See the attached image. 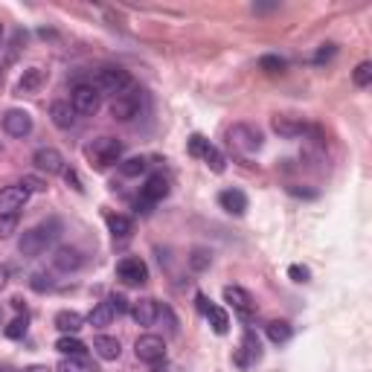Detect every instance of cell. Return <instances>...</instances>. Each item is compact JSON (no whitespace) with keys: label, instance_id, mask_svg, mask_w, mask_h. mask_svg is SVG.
Returning a JSON list of instances; mask_svg holds the SVG:
<instances>
[{"label":"cell","instance_id":"cell-22","mask_svg":"<svg viewBox=\"0 0 372 372\" xmlns=\"http://www.w3.org/2000/svg\"><path fill=\"white\" fill-rule=\"evenodd\" d=\"M93 352L99 355L102 361H119L122 346H119V340L111 337V335H96L93 337Z\"/></svg>","mask_w":372,"mask_h":372},{"label":"cell","instance_id":"cell-45","mask_svg":"<svg viewBox=\"0 0 372 372\" xmlns=\"http://www.w3.org/2000/svg\"><path fill=\"white\" fill-rule=\"evenodd\" d=\"M6 282H9V268L0 265V291H3V288H6Z\"/></svg>","mask_w":372,"mask_h":372},{"label":"cell","instance_id":"cell-36","mask_svg":"<svg viewBox=\"0 0 372 372\" xmlns=\"http://www.w3.org/2000/svg\"><path fill=\"white\" fill-rule=\"evenodd\" d=\"M30 285L35 288L38 294H44V291H52V288H56V282H52V277H50V273H44V271H41V273H32Z\"/></svg>","mask_w":372,"mask_h":372},{"label":"cell","instance_id":"cell-13","mask_svg":"<svg viewBox=\"0 0 372 372\" xmlns=\"http://www.w3.org/2000/svg\"><path fill=\"white\" fill-rule=\"evenodd\" d=\"M81 265H85V253L73 244H61V247H56V253H52V268L61 273H76Z\"/></svg>","mask_w":372,"mask_h":372},{"label":"cell","instance_id":"cell-38","mask_svg":"<svg viewBox=\"0 0 372 372\" xmlns=\"http://www.w3.org/2000/svg\"><path fill=\"white\" fill-rule=\"evenodd\" d=\"M108 306H111L114 317L131 311V302H128V297H126V294H111V297H108Z\"/></svg>","mask_w":372,"mask_h":372},{"label":"cell","instance_id":"cell-18","mask_svg":"<svg viewBox=\"0 0 372 372\" xmlns=\"http://www.w3.org/2000/svg\"><path fill=\"white\" fill-rule=\"evenodd\" d=\"M50 119H52V126H56L59 131H70L76 126V111H73V105L70 102H64V99H56L50 105Z\"/></svg>","mask_w":372,"mask_h":372},{"label":"cell","instance_id":"cell-24","mask_svg":"<svg viewBox=\"0 0 372 372\" xmlns=\"http://www.w3.org/2000/svg\"><path fill=\"white\" fill-rule=\"evenodd\" d=\"M265 335H268L271 343H277V346H280V343H288V340L294 337V326L288 323V320H271L265 326Z\"/></svg>","mask_w":372,"mask_h":372},{"label":"cell","instance_id":"cell-37","mask_svg":"<svg viewBox=\"0 0 372 372\" xmlns=\"http://www.w3.org/2000/svg\"><path fill=\"white\" fill-rule=\"evenodd\" d=\"M259 70H265V73H280V70H285V59H280V56H262V59H259Z\"/></svg>","mask_w":372,"mask_h":372},{"label":"cell","instance_id":"cell-19","mask_svg":"<svg viewBox=\"0 0 372 372\" xmlns=\"http://www.w3.org/2000/svg\"><path fill=\"white\" fill-rule=\"evenodd\" d=\"M218 206L230 215H244L247 213V195L242 189H224V192H218Z\"/></svg>","mask_w":372,"mask_h":372},{"label":"cell","instance_id":"cell-32","mask_svg":"<svg viewBox=\"0 0 372 372\" xmlns=\"http://www.w3.org/2000/svg\"><path fill=\"white\" fill-rule=\"evenodd\" d=\"M201 160H204L206 166H210L215 175H222V172L227 169V163H224V155H222V151H218L215 146H210V148H206V155H204Z\"/></svg>","mask_w":372,"mask_h":372},{"label":"cell","instance_id":"cell-46","mask_svg":"<svg viewBox=\"0 0 372 372\" xmlns=\"http://www.w3.org/2000/svg\"><path fill=\"white\" fill-rule=\"evenodd\" d=\"M195 300H198V309H201V314H204V311H206V306H210V300H206L204 294H198Z\"/></svg>","mask_w":372,"mask_h":372},{"label":"cell","instance_id":"cell-23","mask_svg":"<svg viewBox=\"0 0 372 372\" xmlns=\"http://www.w3.org/2000/svg\"><path fill=\"white\" fill-rule=\"evenodd\" d=\"M52 323H56V329H59L61 335H79L81 329H85L88 320H85V317H81L79 311H59Z\"/></svg>","mask_w":372,"mask_h":372},{"label":"cell","instance_id":"cell-30","mask_svg":"<svg viewBox=\"0 0 372 372\" xmlns=\"http://www.w3.org/2000/svg\"><path fill=\"white\" fill-rule=\"evenodd\" d=\"M21 186L30 192V195H44V192L50 189V184H47V177H41V175H23V181H21Z\"/></svg>","mask_w":372,"mask_h":372},{"label":"cell","instance_id":"cell-29","mask_svg":"<svg viewBox=\"0 0 372 372\" xmlns=\"http://www.w3.org/2000/svg\"><path fill=\"white\" fill-rule=\"evenodd\" d=\"M210 265H213V253H210V251H204V247H195V251L189 253V268L195 271V273L206 271Z\"/></svg>","mask_w":372,"mask_h":372},{"label":"cell","instance_id":"cell-4","mask_svg":"<svg viewBox=\"0 0 372 372\" xmlns=\"http://www.w3.org/2000/svg\"><path fill=\"white\" fill-rule=\"evenodd\" d=\"M134 85L131 81V73L126 67H102L99 73L93 79V88L99 93H111V96H119L122 90H128Z\"/></svg>","mask_w":372,"mask_h":372},{"label":"cell","instance_id":"cell-33","mask_svg":"<svg viewBox=\"0 0 372 372\" xmlns=\"http://www.w3.org/2000/svg\"><path fill=\"white\" fill-rule=\"evenodd\" d=\"M352 81H355V88H369L372 85V64L369 61H361L352 70Z\"/></svg>","mask_w":372,"mask_h":372},{"label":"cell","instance_id":"cell-40","mask_svg":"<svg viewBox=\"0 0 372 372\" xmlns=\"http://www.w3.org/2000/svg\"><path fill=\"white\" fill-rule=\"evenodd\" d=\"M288 277H291L294 282H309L311 280V271L306 265H291V268H288Z\"/></svg>","mask_w":372,"mask_h":372},{"label":"cell","instance_id":"cell-9","mask_svg":"<svg viewBox=\"0 0 372 372\" xmlns=\"http://www.w3.org/2000/svg\"><path fill=\"white\" fill-rule=\"evenodd\" d=\"M259 358H262V343H259L253 329H247V332L242 335V343H239L236 355H233V361H236L239 369H251Z\"/></svg>","mask_w":372,"mask_h":372},{"label":"cell","instance_id":"cell-34","mask_svg":"<svg viewBox=\"0 0 372 372\" xmlns=\"http://www.w3.org/2000/svg\"><path fill=\"white\" fill-rule=\"evenodd\" d=\"M210 146H213V143L206 140L204 134H192L189 140H186V151H189L192 157H204V155H206V148H210Z\"/></svg>","mask_w":372,"mask_h":372},{"label":"cell","instance_id":"cell-27","mask_svg":"<svg viewBox=\"0 0 372 372\" xmlns=\"http://www.w3.org/2000/svg\"><path fill=\"white\" fill-rule=\"evenodd\" d=\"M206 320H210L213 326V332L215 335H227V329H230V314L222 309V306H206Z\"/></svg>","mask_w":372,"mask_h":372},{"label":"cell","instance_id":"cell-12","mask_svg":"<svg viewBox=\"0 0 372 372\" xmlns=\"http://www.w3.org/2000/svg\"><path fill=\"white\" fill-rule=\"evenodd\" d=\"M32 163H35V169L44 172V175H61L67 169L64 166V155L59 148H52V146H41L32 155Z\"/></svg>","mask_w":372,"mask_h":372},{"label":"cell","instance_id":"cell-16","mask_svg":"<svg viewBox=\"0 0 372 372\" xmlns=\"http://www.w3.org/2000/svg\"><path fill=\"white\" fill-rule=\"evenodd\" d=\"M131 317L137 326H155V320L160 317V302L155 297H140L137 302H131Z\"/></svg>","mask_w":372,"mask_h":372},{"label":"cell","instance_id":"cell-43","mask_svg":"<svg viewBox=\"0 0 372 372\" xmlns=\"http://www.w3.org/2000/svg\"><path fill=\"white\" fill-rule=\"evenodd\" d=\"M288 192H291L294 198H317V192H311V189H300V186H288Z\"/></svg>","mask_w":372,"mask_h":372},{"label":"cell","instance_id":"cell-11","mask_svg":"<svg viewBox=\"0 0 372 372\" xmlns=\"http://www.w3.org/2000/svg\"><path fill=\"white\" fill-rule=\"evenodd\" d=\"M224 302L242 317V320H251V317L256 314V302H253V297L247 294L244 288H239V285H227V288H224Z\"/></svg>","mask_w":372,"mask_h":372},{"label":"cell","instance_id":"cell-25","mask_svg":"<svg viewBox=\"0 0 372 372\" xmlns=\"http://www.w3.org/2000/svg\"><path fill=\"white\" fill-rule=\"evenodd\" d=\"M56 349L61 352V358H81L88 352V346L81 343L76 335H61L59 340H56Z\"/></svg>","mask_w":372,"mask_h":372},{"label":"cell","instance_id":"cell-6","mask_svg":"<svg viewBox=\"0 0 372 372\" xmlns=\"http://www.w3.org/2000/svg\"><path fill=\"white\" fill-rule=\"evenodd\" d=\"M169 195V177L166 175H148L146 177V184L140 186V198H137V210L143 206V213H148V206H155L160 204L163 198Z\"/></svg>","mask_w":372,"mask_h":372},{"label":"cell","instance_id":"cell-20","mask_svg":"<svg viewBox=\"0 0 372 372\" xmlns=\"http://www.w3.org/2000/svg\"><path fill=\"white\" fill-rule=\"evenodd\" d=\"M44 79H47V73L41 70V67H26V70L21 73V79H18V96H32V93H38L41 90V85H44Z\"/></svg>","mask_w":372,"mask_h":372},{"label":"cell","instance_id":"cell-41","mask_svg":"<svg viewBox=\"0 0 372 372\" xmlns=\"http://www.w3.org/2000/svg\"><path fill=\"white\" fill-rule=\"evenodd\" d=\"M61 175H64V181L70 184L76 192H85V186H81V177H79V172H76V169H64Z\"/></svg>","mask_w":372,"mask_h":372},{"label":"cell","instance_id":"cell-26","mask_svg":"<svg viewBox=\"0 0 372 372\" xmlns=\"http://www.w3.org/2000/svg\"><path fill=\"white\" fill-rule=\"evenodd\" d=\"M85 320H88L93 329H105V326H111L114 311H111V306H108V300H105V302H96V306L90 309V314L85 317Z\"/></svg>","mask_w":372,"mask_h":372},{"label":"cell","instance_id":"cell-7","mask_svg":"<svg viewBox=\"0 0 372 372\" xmlns=\"http://www.w3.org/2000/svg\"><path fill=\"white\" fill-rule=\"evenodd\" d=\"M134 355H137V361L155 366L160 361H166V340L160 335H140L134 340Z\"/></svg>","mask_w":372,"mask_h":372},{"label":"cell","instance_id":"cell-44","mask_svg":"<svg viewBox=\"0 0 372 372\" xmlns=\"http://www.w3.org/2000/svg\"><path fill=\"white\" fill-rule=\"evenodd\" d=\"M21 372H52L47 364H30V366H23Z\"/></svg>","mask_w":372,"mask_h":372},{"label":"cell","instance_id":"cell-17","mask_svg":"<svg viewBox=\"0 0 372 372\" xmlns=\"http://www.w3.org/2000/svg\"><path fill=\"white\" fill-rule=\"evenodd\" d=\"M30 201V192H26L21 184H9L0 189V213H18Z\"/></svg>","mask_w":372,"mask_h":372},{"label":"cell","instance_id":"cell-15","mask_svg":"<svg viewBox=\"0 0 372 372\" xmlns=\"http://www.w3.org/2000/svg\"><path fill=\"white\" fill-rule=\"evenodd\" d=\"M3 131L9 137H18V140H23V137L32 131V114L30 111H21V108H9V111L3 114Z\"/></svg>","mask_w":372,"mask_h":372},{"label":"cell","instance_id":"cell-3","mask_svg":"<svg viewBox=\"0 0 372 372\" xmlns=\"http://www.w3.org/2000/svg\"><path fill=\"white\" fill-rule=\"evenodd\" d=\"M227 146L236 151V155L251 157L265 146V134H262V128L253 126V122H236V126L227 131Z\"/></svg>","mask_w":372,"mask_h":372},{"label":"cell","instance_id":"cell-31","mask_svg":"<svg viewBox=\"0 0 372 372\" xmlns=\"http://www.w3.org/2000/svg\"><path fill=\"white\" fill-rule=\"evenodd\" d=\"M21 215L18 213H0V239H9L12 233H18Z\"/></svg>","mask_w":372,"mask_h":372},{"label":"cell","instance_id":"cell-42","mask_svg":"<svg viewBox=\"0 0 372 372\" xmlns=\"http://www.w3.org/2000/svg\"><path fill=\"white\" fill-rule=\"evenodd\" d=\"M335 52H337V47H335V44H323L320 50H317V56H314V61H317V64H323V61H329V59H332V56H335Z\"/></svg>","mask_w":372,"mask_h":372},{"label":"cell","instance_id":"cell-39","mask_svg":"<svg viewBox=\"0 0 372 372\" xmlns=\"http://www.w3.org/2000/svg\"><path fill=\"white\" fill-rule=\"evenodd\" d=\"M56 372H85V364L79 358H61L56 364Z\"/></svg>","mask_w":372,"mask_h":372},{"label":"cell","instance_id":"cell-35","mask_svg":"<svg viewBox=\"0 0 372 372\" xmlns=\"http://www.w3.org/2000/svg\"><path fill=\"white\" fill-rule=\"evenodd\" d=\"M26 323H30V320H26V314H18L15 320H12V323L6 326V337H12V340H21V337L26 335Z\"/></svg>","mask_w":372,"mask_h":372},{"label":"cell","instance_id":"cell-5","mask_svg":"<svg viewBox=\"0 0 372 372\" xmlns=\"http://www.w3.org/2000/svg\"><path fill=\"white\" fill-rule=\"evenodd\" d=\"M140 108H143V90L131 85L128 90H122L111 99V117L117 122H131L134 117H140Z\"/></svg>","mask_w":372,"mask_h":372},{"label":"cell","instance_id":"cell-8","mask_svg":"<svg viewBox=\"0 0 372 372\" xmlns=\"http://www.w3.org/2000/svg\"><path fill=\"white\" fill-rule=\"evenodd\" d=\"M70 105H73L76 117H93L102 108V93L93 85H76L70 90Z\"/></svg>","mask_w":372,"mask_h":372},{"label":"cell","instance_id":"cell-47","mask_svg":"<svg viewBox=\"0 0 372 372\" xmlns=\"http://www.w3.org/2000/svg\"><path fill=\"white\" fill-rule=\"evenodd\" d=\"M0 151H3V143H0Z\"/></svg>","mask_w":372,"mask_h":372},{"label":"cell","instance_id":"cell-28","mask_svg":"<svg viewBox=\"0 0 372 372\" xmlns=\"http://www.w3.org/2000/svg\"><path fill=\"white\" fill-rule=\"evenodd\" d=\"M148 169V157H128V160H119V172L126 177H140Z\"/></svg>","mask_w":372,"mask_h":372},{"label":"cell","instance_id":"cell-14","mask_svg":"<svg viewBox=\"0 0 372 372\" xmlns=\"http://www.w3.org/2000/svg\"><path fill=\"white\" fill-rule=\"evenodd\" d=\"M271 128L277 131L280 137H285V140H297V137H302V134L309 131L306 119L294 117V114H277V117H271Z\"/></svg>","mask_w":372,"mask_h":372},{"label":"cell","instance_id":"cell-10","mask_svg":"<svg viewBox=\"0 0 372 372\" xmlns=\"http://www.w3.org/2000/svg\"><path fill=\"white\" fill-rule=\"evenodd\" d=\"M117 280L126 285H143L148 282V265L140 256H126L117 265Z\"/></svg>","mask_w":372,"mask_h":372},{"label":"cell","instance_id":"cell-2","mask_svg":"<svg viewBox=\"0 0 372 372\" xmlns=\"http://www.w3.org/2000/svg\"><path fill=\"white\" fill-rule=\"evenodd\" d=\"M85 160L96 172H102L108 166L122 160V143L117 137H93V140L85 146Z\"/></svg>","mask_w":372,"mask_h":372},{"label":"cell","instance_id":"cell-21","mask_svg":"<svg viewBox=\"0 0 372 372\" xmlns=\"http://www.w3.org/2000/svg\"><path fill=\"white\" fill-rule=\"evenodd\" d=\"M105 222H108V230H111L114 242H128V239H131L134 222H131L128 215H122V213H108V215H105Z\"/></svg>","mask_w":372,"mask_h":372},{"label":"cell","instance_id":"cell-1","mask_svg":"<svg viewBox=\"0 0 372 372\" xmlns=\"http://www.w3.org/2000/svg\"><path fill=\"white\" fill-rule=\"evenodd\" d=\"M59 233H61V224L56 222V218H50V222L38 224V227H32V230H26L23 236H21V242H18V253L26 256V259L41 256L52 242L59 239Z\"/></svg>","mask_w":372,"mask_h":372}]
</instances>
